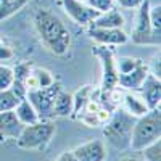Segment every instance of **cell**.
Segmentation results:
<instances>
[{
  "label": "cell",
  "instance_id": "obj_1",
  "mask_svg": "<svg viewBox=\"0 0 161 161\" xmlns=\"http://www.w3.org/2000/svg\"><path fill=\"white\" fill-rule=\"evenodd\" d=\"M36 31L42 44L57 57H64L71 48V34L64 23L48 10H39L34 16Z\"/></svg>",
  "mask_w": 161,
  "mask_h": 161
},
{
  "label": "cell",
  "instance_id": "obj_2",
  "mask_svg": "<svg viewBox=\"0 0 161 161\" xmlns=\"http://www.w3.org/2000/svg\"><path fill=\"white\" fill-rule=\"evenodd\" d=\"M137 118L130 116L126 110L116 111L103 127V136L111 147L118 150H126L130 148V136H132V127Z\"/></svg>",
  "mask_w": 161,
  "mask_h": 161
},
{
  "label": "cell",
  "instance_id": "obj_3",
  "mask_svg": "<svg viewBox=\"0 0 161 161\" xmlns=\"http://www.w3.org/2000/svg\"><path fill=\"white\" fill-rule=\"evenodd\" d=\"M159 137H161V111L158 108V110H150L148 113L136 119L130 136V148L140 152L143 147L150 145Z\"/></svg>",
  "mask_w": 161,
  "mask_h": 161
},
{
  "label": "cell",
  "instance_id": "obj_4",
  "mask_svg": "<svg viewBox=\"0 0 161 161\" xmlns=\"http://www.w3.org/2000/svg\"><path fill=\"white\" fill-rule=\"evenodd\" d=\"M55 136V126L52 121H39L36 124L24 126L16 139V143L23 150L44 152Z\"/></svg>",
  "mask_w": 161,
  "mask_h": 161
},
{
  "label": "cell",
  "instance_id": "obj_5",
  "mask_svg": "<svg viewBox=\"0 0 161 161\" xmlns=\"http://www.w3.org/2000/svg\"><path fill=\"white\" fill-rule=\"evenodd\" d=\"M60 90H61V86L58 80H55L48 87L32 89L26 92V98L34 106L40 121H50L52 118H55V114H53V103H55V98Z\"/></svg>",
  "mask_w": 161,
  "mask_h": 161
},
{
  "label": "cell",
  "instance_id": "obj_6",
  "mask_svg": "<svg viewBox=\"0 0 161 161\" xmlns=\"http://www.w3.org/2000/svg\"><path fill=\"white\" fill-rule=\"evenodd\" d=\"M95 57L100 58L102 61V69H103V76H102V92H110L111 89H114L118 86V66H116V58L111 48H108L106 45H98L93 48Z\"/></svg>",
  "mask_w": 161,
  "mask_h": 161
},
{
  "label": "cell",
  "instance_id": "obj_7",
  "mask_svg": "<svg viewBox=\"0 0 161 161\" xmlns=\"http://www.w3.org/2000/svg\"><path fill=\"white\" fill-rule=\"evenodd\" d=\"M139 15H137V23L136 28L132 31V42L134 44H153V45H159V42L155 39L153 32H152V24H150V2L143 0L142 5L137 8Z\"/></svg>",
  "mask_w": 161,
  "mask_h": 161
},
{
  "label": "cell",
  "instance_id": "obj_8",
  "mask_svg": "<svg viewBox=\"0 0 161 161\" xmlns=\"http://www.w3.org/2000/svg\"><path fill=\"white\" fill-rule=\"evenodd\" d=\"M61 5L66 15L79 26H90V23L100 15L97 10L80 0H61Z\"/></svg>",
  "mask_w": 161,
  "mask_h": 161
},
{
  "label": "cell",
  "instance_id": "obj_9",
  "mask_svg": "<svg viewBox=\"0 0 161 161\" xmlns=\"http://www.w3.org/2000/svg\"><path fill=\"white\" fill-rule=\"evenodd\" d=\"M73 156L76 161H105L106 158V147L100 139L89 140L82 145L76 147L73 150Z\"/></svg>",
  "mask_w": 161,
  "mask_h": 161
},
{
  "label": "cell",
  "instance_id": "obj_10",
  "mask_svg": "<svg viewBox=\"0 0 161 161\" xmlns=\"http://www.w3.org/2000/svg\"><path fill=\"white\" fill-rule=\"evenodd\" d=\"M140 97L147 103L148 110H158L161 103V79L155 74L148 73L143 80V84L139 89Z\"/></svg>",
  "mask_w": 161,
  "mask_h": 161
},
{
  "label": "cell",
  "instance_id": "obj_11",
  "mask_svg": "<svg viewBox=\"0 0 161 161\" xmlns=\"http://www.w3.org/2000/svg\"><path fill=\"white\" fill-rule=\"evenodd\" d=\"M89 37L93 39L95 42H98L100 45H106V47H111V45H124L127 44L129 36L123 31V29H106V28H92L89 29Z\"/></svg>",
  "mask_w": 161,
  "mask_h": 161
},
{
  "label": "cell",
  "instance_id": "obj_12",
  "mask_svg": "<svg viewBox=\"0 0 161 161\" xmlns=\"http://www.w3.org/2000/svg\"><path fill=\"white\" fill-rule=\"evenodd\" d=\"M150 73L148 64H145L143 61L137 66L136 69H132L130 73L126 74H119L118 76V84L121 86L123 90H132V92H139L140 86L143 84V80L147 74Z\"/></svg>",
  "mask_w": 161,
  "mask_h": 161
},
{
  "label": "cell",
  "instance_id": "obj_13",
  "mask_svg": "<svg viewBox=\"0 0 161 161\" xmlns=\"http://www.w3.org/2000/svg\"><path fill=\"white\" fill-rule=\"evenodd\" d=\"M23 124L18 121L15 111L0 113V142L3 140H16L23 130Z\"/></svg>",
  "mask_w": 161,
  "mask_h": 161
},
{
  "label": "cell",
  "instance_id": "obj_14",
  "mask_svg": "<svg viewBox=\"0 0 161 161\" xmlns=\"http://www.w3.org/2000/svg\"><path fill=\"white\" fill-rule=\"evenodd\" d=\"M124 105V108L130 116L134 118H140L143 116L145 113H148V106H147V103L143 102V98L140 97V93L137 92H132V90H124L123 93V102H121Z\"/></svg>",
  "mask_w": 161,
  "mask_h": 161
},
{
  "label": "cell",
  "instance_id": "obj_15",
  "mask_svg": "<svg viewBox=\"0 0 161 161\" xmlns=\"http://www.w3.org/2000/svg\"><path fill=\"white\" fill-rule=\"evenodd\" d=\"M92 28H106V29H123V26H124V18L123 15L119 13V10H108V11H103L100 13V15L93 19L90 23Z\"/></svg>",
  "mask_w": 161,
  "mask_h": 161
},
{
  "label": "cell",
  "instance_id": "obj_16",
  "mask_svg": "<svg viewBox=\"0 0 161 161\" xmlns=\"http://www.w3.org/2000/svg\"><path fill=\"white\" fill-rule=\"evenodd\" d=\"M55 82V77L48 69L44 68H34L26 80V90H32V89H44L48 87Z\"/></svg>",
  "mask_w": 161,
  "mask_h": 161
},
{
  "label": "cell",
  "instance_id": "obj_17",
  "mask_svg": "<svg viewBox=\"0 0 161 161\" xmlns=\"http://www.w3.org/2000/svg\"><path fill=\"white\" fill-rule=\"evenodd\" d=\"M13 111H15L18 121H19L23 126H31V124H36V123H39V121H40L39 116H37V113H36V110H34V106L29 103V100L26 98V97L16 105V108L13 110Z\"/></svg>",
  "mask_w": 161,
  "mask_h": 161
},
{
  "label": "cell",
  "instance_id": "obj_18",
  "mask_svg": "<svg viewBox=\"0 0 161 161\" xmlns=\"http://www.w3.org/2000/svg\"><path fill=\"white\" fill-rule=\"evenodd\" d=\"M53 114L60 116V118H66L73 114V95L68 92L60 90L58 95L53 103Z\"/></svg>",
  "mask_w": 161,
  "mask_h": 161
},
{
  "label": "cell",
  "instance_id": "obj_19",
  "mask_svg": "<svg viewBox=\"0 0 161 161\" xmlns=\"http://www.w3.org/2000/svg\"><path fill=\"white\" fill-rule=\"evenodd\" d=\"M90 93H92L90 86H84L73 95V114H71V118H79L80 116L82 110L86 108L87 102L90 100Z\"/></svg>",
  "mask_w": 161,
  "mask_h": 161
},
{
  "label": "cell",
  "instance_id": "obj_20",
  "mask_svg": "<svg viewBox=\"0 0 161 161\" xmlns=\"http://www.w3.org/2000/svg\"><path fill=\"white\" fill-rule=\"evenodd\" d=\"M28 3L29 0H0V21L13 16Z\"/></svg>",
  "mask_w": 161,
  "mask_h": 161
},
{
  "label": "cell",
  "instance_id": "obj_21",
  "mask_svg": "<svg viewBox=\"0 0 161 161\" xmlns=\"http://www.w3.org/2000/svg\"><path fill=\"white\" fill-rule=\"evenodd\" d=\"M21 100L23 98L13 89L0 90V113H3V111H13Z\"/></svg>",
  "mask_w": 161,
  "mask_h": 161
},
{
  "label": "cell",
  "instance_id": "obj_22",
  "mask_svg": "<svg viewBox=\"0 0 161 161\" xmlns=\"http://www.w3.org/2000/svg\"><path fill=\"white\" fill-rule=\"evenodd\" d=\"M143 161H161V139L152 142L140 150Z\"/></svg>",
  "mask_w": 161,
  "mask_h": 161
},
{
  "label": "cell",
  "instance_id": "obj_23",
  "mask_svg": "<svg viewBox=\"0 0 161 161\" xmlns=\"http://www.w3.org/2000/svg\"><path fill=\"white\" fill-rule=\"evenodd\" d=\"M140 63H142V60H139V58H134V57H121L119 60H116L118 74L130 73L132 69H136Z\"/></svg>",
  "mask_w": 161,
  "mask_h": 161
},
{
  "label": "cell",
  "instance_id": "obj_24",
  "mask_svg": "<svg viewBox=\"0 0 161 161\" xmlns=\"http://www.w3.org/2000/svg\"><path fill=\"white\" fill-rule=\"evenodd\" d=\"M150 24H152V32L155 39L159 42V34H161V7L159 3L156 7H150Z\"/></svg>",
  "mask_w": 161,
  "mask_h": 161
},
{
  "label": "cell",
  "instance_id": "obj_25",
  "mask_svg": "<svg viewBox=\"0 0 161 161\" xmlns=\"http://www.w3.org/2000/svg\"><path fill=\"white\" fill-rule=\"evenodd\" d=\"M13 80H15V76H13V68H10V66L0 63V90L11 89Z\"/></svg>",
  "mask_w": 161,
  "mask_h": 161
},
{
  "label": "cell",
  "instance_id": "obj_26",
  "mask_svg": "<svg viewBox=\"0 0 161 161\" xmlns=\"http://www.w3.org/2000/svg\"><path fill=\"white\" fill-rule=\"evenodd\" d=\"M86 3L93 10H97L98 13H103L114 7V0H86Z\"/></svg>",
  "mask_w": 161,
  "mask_h": 161
},
{
  "label": "cell",
  "instance_id": "obj_27",
  "mask_svg": "<svg viewBox=\"0 0 161 161\" xmlns=\"http://www.w3.org/2000/svg\"><path fill=\"white\" fill-rule=\"evenodd\" d=\"M114 2L121 7V8H126V10H137L143 0H114Z\"/></svg>",
  "mask_w": 161,
  "mask_h": 161
},
{
  "label": "cell",
  "instance_id": "obj_28",
  "mask_svg": "<svg viewBox=\"0 0 161 161\" xmlns=\"http://www.w3.org/2000/svg\"><path fill=\"white\" fill-rule=\"evenodd\" d=\"M13 58V50L10 45L0 42V63L2 61H7V60H11Z\"/></svg>",
  "mask_w": 161,
  "mask_h": 161
},
{
  "label": "cell",
  "instance_id": "obj_29",
  "mask_svg": "<svg viewBox=\"0 0 161 161\" xmlns=\"http://www.w3.org/2000/svg\"><path fill=\"white\" fill-rule=\"evenodd\" d=\"M55 161H76V159H74V156H73V152H64V153H61Z\"/></svg>",
  "mask_w": 161,
  "mask_h": 161
},
{
  "label": "cell",
  "instance_id": "obj_30",
  "mask_svg": "<svg viewBox=\"0 0 161 161\" xmlns=\"http://www.w3.org/2000/svg\"><path fill=\"white\" fill-rule=\"evenodd\" d=\"M119 161H143V159H139V158H134V156H126V158H121Z\"/></svg>",
  "mask_w": 161,
  "mask_h": 161
},
{
  "label": "cell",
  "instance_id": "obj_31",
  "mask_svg": "<svg viewBox=\"0 0 161 161\" xmlns=\"http://www.w3.org/2000/svg\"><path fill=\"white\" fill-rule=\"evenodd\" d=\"M0 42H2V34H0Z\"/></svg>",
  "mask_w": 161,
  "mask_h": 161
},
{
  "label": "cell",
  "instance_id": "obj_32",
  "mask_svg": "<svg viewBox=\"0 0 161 161\" xmlns=\"http://www.w3.org/2000/svg\"><path fill=\"white\" fill-rule=\"evenodd\" d=\"M80 2H86V0H80Z\"/></svg>",
  "mask_w": 161,
  "mask_h": 161
}]
</instances>
